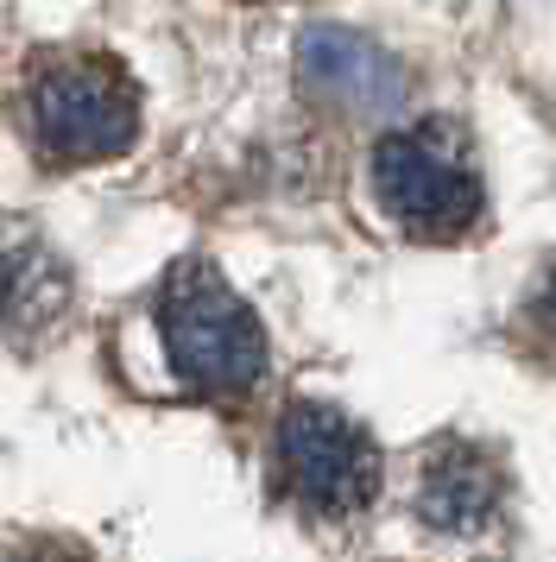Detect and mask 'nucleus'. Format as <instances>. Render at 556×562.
Masks as SVG:
<instances>
[{
  "label": "nucleus",
  "instance_id": "nucleus-2",
  "mask_svg": "<svg viewBox=\"0 0 556 562\" xmlns=\"http://www.w3.org/2000/svg\"><path fill=\"white\" fill-rule=\"evenodd\" d=\"M25 127L38 139V153L64 165L121 158L140 139V89L121 57L51 52L25 77Z\"/></svg>",
  "mask_w": 556,
  "mask_h": 562
},
{
  "label": "nucleus",
  "instance_id": "nucleus-9",
  "mask_svg": "<svg viewBox=\"0 0 556 562\" xmlns=\"http://www.w3.org/2000/svg\"><path fill=\"white\" fill-rule=\"evenodd\" d=\"M531 316H537V329L556 335V259L544 266V279H537V297H531Z\"/></svg>",
  "mask_w": 556,
  "mask_h": 562
},
{
  "label": "nucleus",
  "instance_id": "nucleus-6",
  "mask_svg": "<svg viewBox=\"0 0 556 562\" xmlns=\"http://www.w3.org/2000/svg\"><path fill=\"white\" fill-rule=\"evenodd\" d=\"M505 493V468L500 456H487L480 442H436L418 468V493L411 506L430 531L443 537H475L493 512H500Z\"/></svg>",
  "mask_w": 556,
  "mask_h": 562
},
{
  "label": "nucleus",
  "instance_id": "nucleus-8",
  "mask_svg": "<svg viewBox=\"0 0 556 562\" xmlns=\"http://www.w3.org/2000/svg\"><path fill=\"white\" fill-rule=\"evenodd\" d=\"M7 562H89L82 557V543H64V537H20Z\"/></svg>",
  "mask_w": 556,
  "mask_h": 562
},
{
  "label": "nucleus",
  "instance_id": "nucleus-1",
  "mask_svg": "<svg viewBox=\"0 0 556 562\" xmlns=\"http://www.w3.org/2000/svg\"><path fill=\"white\" fill-rule=\"evenodd\" d=\"M158 341L184 392L241 398L266 380V329L209 259H177L158 284Z\"/></svg>",
  "mask_w": 556,
  "mask_h": 562
},
{
  "label": "nucleus",
  "instance_id": "nucleus-5",
  "mask_svg": "<svg viewBox=\"0 0 556 562\" xmlns=\"http://www.w3.org/2000/svg\"><path fill=\"white\" fill-rule=\"evenodd\" d=\"M298 82L342 114H392L404 102V64L348 26L298 32Z\"/></svg>",
  "mask_w": 556,
  "mask_h": 562
},
{
  "label": "nucleus",
  "instance_id": "nucleus-3",
  "mask_svg": "<svg viewBox=\"0 0 556 562\" xmlns=\"http://www.w3.org/2000/svg\"><path fill=\"white\" fill-rule=\"evenodd\" d=\"M374 196L379 209L418 240H455L480 222L487 183L468 133L449 121H411L374 146Z\"/></svg>",
  "mask_w": 556,
  "mask_h": 562
},
{
  "label": "nucleus",
  "instance_id": "nucleus-4",
  "mask_svg": "<svg viewBox=\"0 0 556 562\" xmlns=\"http://www.w3.org/2000/svg\"><path fill=\"white\" fill-rule=\"evenodd\" d=\"M278 468H285V486L323 518L367 512L386 474L367 424H354L348 411L323 405V398H298L278 417Z\"/></svg>",
  "mask_w": 556,
  "mask_h": 562
},
{
  "label": "nucleus",
  "instance_id": "nucleus-7",
  "mask_svg": "<svg viewBox=\"0 0 556 562\" xmlns=\"http://www.w3.org/2000/svg\"><path fill=\"white\" fill-rule=\"evenodd\" d=\"M70 310V266L51 254L45 234L0 222V335H45Z\"/></svg>",
  "mask_w": 556,
  "mask_h": 562
}]
</instances>
